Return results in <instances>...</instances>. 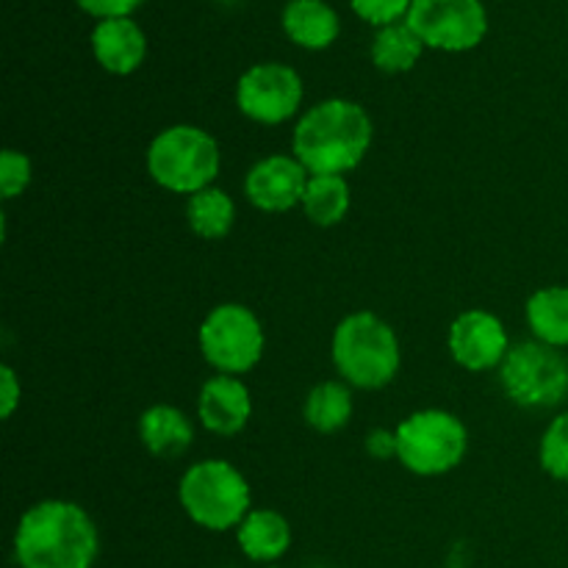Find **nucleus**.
Segmentation results:
<instances>
[{"mask_svg": "<svg viewBox=\"0 0 568 568\" xmlns=\"http://www.w3.org/2000/svg\"><path fill=\"white\" fill-rule=\"evenodd\" d=\"M98 555V525L70 499H42L17 521V568H92Z\"/></svg>", "mask_w": 568, "mask_h": 568, "instance_id": "nucleus-1", "label": "nucleus"}, {"mask_svg": "<svg viewBox=\"0 0 568 568\" xmlns=\"http://www.w3.org/2000/svg\"><path fill=\"white\" fill-rule=\"evenodd\" d=\"M375 139L369 111L347 98H327L300 114L292 153L311 175H347L366 159Z\"/></svg>", "mask_w": 568, "mask_h": 568, "instance_id": "nucleus-2", "label": "nucleus"}, {"mask_svg": "<svg viewBox=\"0 0 568 568\" xmlns=\"http://www.w3.org/2000/svg\"><path fill=\"white\" fill-rule=\"evenodd\" d=\"M331 358L338 377L355 392H381L403 366V347L383 316L355 311L336 325L331 338Z\"/></svg>", "mask_w": 568, "mask_h": 568, "instance_id": "nucleus-3", "label": "nucleus"}, {"mask_svg": "<svg viewBox=\"0 0 568 568\" xmlns=\"http://www.w3.org/2000/svg\"><path fill=\"white\" fill-rule=\"evenodd\" d=\"M144 166L155 186L192 197L216 183L222 172V148L205 128L178 122L155 133L144 153Z\"/></svg>", "mask_w": 568, "mask_h": 568, "instance_id": "nucleus-4", "label": "nucleus"}, {"mask_svg": "<svg viewBox=\"0 0 568 568\" xmlns=\"http://www.w3.org/2000/svg\"><path fill=\"white\" fill-rule=\"evenodd\" d=\"M183 514L209 532L236 530L253 510V491L242 471L222 458H205L183 471L178 483Z\"/></svg>", "mask_w": 568, "mask_h": 568, "instance_id": "nucleus-5", "label": "nucleus"}, {"mask_svg": "<svg viewBox=\"0 0 568 568\" xmlns=\"http://www.w3.org/2000/svg\"><path fill=\"white\" fill-rule=\"evenodd\" d=\"M397 460L416 477H442L469 453V430L453 410L422 408L397 425Z\"/></svg>", "mask_w": 568, "mask_h": 568, "instance_id": "nucleus-6", "label": "nucleus"}, {"mask_svg": "<svg viewBox=\"0 0 568 568\" xmlns=\"http://www.w3.org/2000/svg\"><path fill=\"white\" fill-rule=\"evenodd\" d=\"M197 342L205 364L216 375L242 377L264 358L266 333L253 308L242 303H220L200 322Z\"/></svg>", "mask_w": 568, "mask_h": 568, "instance_id": "nucleus-7", "label": "nucleus"}, {"mask_svg": "<svg viewBox=\"0 0 568 568\" xmlns=\"http://www.w3.org/2000/svg\"><path fill=\"white\" fill-rule=\"evenodd\" d=\"M499 386L505 397L527 410L558 408L568 397V361L560 349L536 342L510 347L499 366Z\"/></svg>", "mask_w": 568, "mask_h": 568, "instance_id": "nucleus-8", "label": "nucleus"}, {"mask_svg": "<svg viewBox=\"0 0 568 568\" xmlns=\"http://www.w3.org/2000/svg\"><path fill=\"white\" fill-rule=\"evenodd\" d=\"M405 22L425 48L444 53H466L488 33V11L483 0H414Z\"/></svg>", "mask_w": 568, "mask_h": 568, "instance_id": "nucleus-9", "label": "nucleus"}, {"mask_svg": "<svg viewBox=\"0 0 568 568\" xmlns=\"http://www.w3.org/2000/svg\"><path fill=\"white\" fill-rule=\"evenodd\" d=\"M305 87L294 67L283 61H261L236 81V109L258 125H283L303 109Z\"/></svg>", "mask_w": 568, "mask_h": 568, "instance_id": "nucleus-10", "label": "nucleus"}, {"mask_svg": "<svg viewBox=\"0 0 568 568\" xmlns=\"http://www.w3.org/2000/svg\"><path fill=\"white\" fill-rule=\"evenodd\" d=\"M447 347L455 364L466 372H491L503 366L510 353V336L505 322L486 308H469L449 325Z\"/></svg>", "mask_w": 568, "mask_h": 568, "instance_id": "nucleus-11", "label": "nucleus"}, {"mask_svg": "<svg viewBox=\"0 0 568 568\" xmlns=\"http://www.w3.org/2000/svg\"><path fill=\"white\" fill-rule=\"evenodd\" d=\"M311 172L294 153H272L255 161L244 175V197L264 214H286L300 209Z\"/></svg>", "mask_w": 568, "mask_h": 568, "instance_id": "nucleus-12", "label": "nucleus"}, {"mask_svg": "<svg viewBox=\"0 0 568 568\" xmlns=\"http://www.w3.org/2000/svg\"><path fill=\"white\" fill-rule=\"evenodd\" d=\"M250 416H253V397L242 377L211 375L200 386L197 419L211 436H239L250 425Z\"/></svg>", "mask_w": 568, "mask_h": 568, "instance_id": "nucleus-13", "label": "nucleus"}, {"mask_svg": "<svg viewBox=\"0 0 568 568\" xmlns=\"http://www.w3.org/2000/svg\"><path fill=\"white\" fill-rule=\"evenodd\" d=\"M92 53L111 75H131L148 55V37L133 17L98 20L92 28Z\"/></svg>", "mask_w": 568, "mask_h": 568, "instance_id": "nucleus-14", "label": "nucleus"}, {"mask_svg": "<svg viewBox=\"0 0 568 568\" xmlns=\"http://www.w3.org/2000/svg\"><path fill=\"white\" fill-rule=\"evenodd\" d=\"M233 532L244 558L261 566H275L292 549V525L275 508H253Z\"/></svg>", "mask_w": 568, "mask_h": 568, "instance_id": "nucleus-15", "label": "nucleus"}, {"mask_svg": "<svg viewBox=\"0 0 568 568\" xmlns=\"http://www.w3.org/2000/svg\"><path fill=\"white\" fill-rule=\"evenodd\" d=\"M139 442L159 460L183 458L194 444V425L175 405H150L139 416Z\"/></svg>", "mask_w": 568, "mask_h": 568, "instance_id": "nucleus-16", "label": "nucleus"}, {"mask_svg": "<svg viewBox=\"0 0 568 568\" xmlns=\"http://www.w3.org/2000/svg\"><path fill=\"white\" fill-rule=\"evenodd\" d=\"M281 26L288 42L305 50L331 48L342 31L336 9L325 0H288L281 14Z\"/></svg>", "mask_w": 568, "mask_h": 568, "instance_id": "nucleus-17", "label": "nucleus"}, {"mask_svg": "<svg viewBox=\"0 0 568 568\" xmlns=\"http://www.w3.org/2000/svg\"><path fill=\"white\" fill-rule=\"evenodd\" d=\"M355 414V388L338 377V381H322L305 394L303 419L311 430L322 436L344 430Z\"/></svg>", "mask_w": 568, "mask_h": 568, "instance_id": "nucleus-18", "label": "nucleus"}, {"mask_svg": "<svg viewBox=\"0 0 568 568\" xmlns=\"http://www.w3.org/2000/svg\"><path fill=\"white\" fill-rule=\"evenodd\" d=\"M525 322L532 338L547 347H568V286H544L527 297Z\"/></svg>", "mask_w": 568, "mask_h": 568, "instance_id": "nucleus-19", "label": "nucleus"}, {"mask_svg": "<svg viewBox=\"0 0 568 568\" xmlns=\"http://www.w3.org/2000/svg\"><path fill=\"white\" fill-rule=\"evenodd\" d=\"M186 222L203 242H222L236 225V203L225 189L209 186L186 197Z\"/></svg>", "mask_w": 568, "mask_h": 568, "instance_id": "nucleus-20", "label": "nucleus"}, {"mask_svg": "<svg viewBox=\"0 0 568 568\" xmlns=\"http://www.w3.org/2000/svg\"><path fill=\"white\" fill-rule=\"evenodd\" d=\"M353 205V189L344 175H311L303 194L305 220L316 227H333L344 222Z\"/></svg>", "mask_w": 568, "mask_h": 568, "instance_id": "nucleus-21", "label": "nucleus"}, {"mask_svg": "<svg viewBox=\"0 0 568 568\" xmlns=\"http://www.w3.org/2000/svg\"><path fill=\"white\" fill-rule=\"evenodd\" d=\"M372 64L381 72L397 75V72H408L419 64L422 53H425V42L414 33L408 22H394V26L377 28L375 39H372Z\"/></svg>", "mask_w": 568, "mask_h": 568, "instance_id": "nucleus-22", "label": "nucleus"}, {"mask_svg": "<svg viewBox=\"0 0 568 568\" xmlns=\"http://www.w3.org/2000/svg\"><path fill=\"white\" fill-rule=\"evenodd\" d=\"M538 464L552 480L568 483V410L555 416L538 444Z\"/></svg>", "mask_w": 568, "mask_h": 568, "instance_id": "nucleus-23", "label": "nucleus"}, {"mask_svg": "<svg viewBox=\"0 0 568 568\" xmlns=\"http://www.w3.org/2000/svg\"><path fill=\"white\" fill-rule=\"evenodd\" d=\"M33 181V164L28 153L6 148L0 155V194L3 200H17L28 192Z\"/></svg>", "mask_w": 568, "mask_h": 568, "instance_id": "nucleus-24", "label": "nucleus"}, {"mask_svg": "<svg viewBox=\"0 0 568 568\" xmlns=\"http://www.w3.org/2000/svg\"><path fill=\"white\" fill-rule=\"evenodd\" d=\"M410 3H414V0H349L355 14L375 28H386V26H394V22H403L405 17H408Z\"/></svg>", "mask_w": 568, "mask_h": 568, "instance_id": "nucleus-25", "label": "nucleus"}, {"mask_svg": "<svg viewBox=\"0 0 568 568\" xmlns=\"http://www.w3.org/2000/svg\"><path fill=\"white\" fill-rule=\"evenodd\" d=\"M22 403V381L14 372V366L3 364L0 366V416L3 419H11L14 410L20 408Z\"/></svg>", "mask_w": 568, "mask_h": 568, "instance_id": "nucleus-26", "label": "nucleus"}, {"mask_svg": "<svg viewBox=\"0 0 568 568\" xmlns=\"http://www.w3.org/2000/svg\"><path fill=\"white\" fill-rule=\"evenodd\" d=\"M75 3L78 9L98 17V20H111V17H131L144 0H75Z\"/></svg>", "mask_w": 568, "mask_h": 568, "instance_id": "nucleus-27", "label": "nucleus"}, {"mask_svg": "<svg viewBox=\"0 0 568 568\" xmlns=\"http://www.w3.org/2000/svg\"><path fill=\"white\" fill-rule=\"evenodd\" d=\"M366 455L375 460H397V433L386 430V427H377L369 430L364 438Z\"/></svg>", "mask_w": 568, "mask_h": 568, "instance_id": "nucleus-28", "label": "nucleus"}, {"mask_svg": "<svg viewBox=\"0 0 568 568\" xmlns=\"http://www.w3.org/2000/svg\"><path fill=\"white\" fill-rule=\"evenodd\" d=\"M264 568H283V566H264Z\"/></svg>", "mask_w": 568, "mask_h": 568, "instance_id": "nucleus-29", "label": "nucleus"}]
</instances>
